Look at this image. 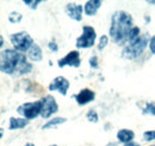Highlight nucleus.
Masks as SVG:
<instances>
[{"instance_id":"nucleus-9","label":"nucleus","mask_w":155,"mask_h":146,"mask_svg":"<svg viewBox=\"0 0 155 146\" xmlns=\"http://www.w3.org/2000/svg\"><path fill=\"white\" fill-rule=\"evenodd\" d=\"M69 89V82L64 78V77H56L53 83L49 85V90L50 91H58L61 95H67V91Z\"/></svg>"},{"instance_id":"nucleus-31","label":"nucleus","mask_w":155,"mask_h":146,"mask_svg":"<svg viewBox=\"0 0 155 146\" xmlns=\"http://www.w3.org/2000/svg\"><path fill=\"white\" fill-rule=\"evenodd\" d=\"M154 146H155V145H154Z\"/></svg>"},{"instance_id":"nucleus-22","label":"nucleus","mask_w":155,"mask_h":146,"mask_svg":"<svg viewBox=\"0 0 155 146\" xmlns=\"http://www.w3.org/2000/svg\"><path fill=\"white\" fill-rule=\"evenodd\" d=\"M24 4H26V5H29L31 9H37V5L38 4H41L42 1L41 0H36V1H30V0H24L23 1Z\"/></svg>"},{"instance_id":"nucleus-21","label":"nucleus","mask_w":155,"mask_h":146,"mask_svg":"<svg viewBox=\"0 0 155 146\" xmlns=\"http://www.w3.org/2000/svg\"><path fill=\"white\" fill-rule=\"evenodd\" d=\"M87 119L91 121V122H98V115L94 110H90L87 113Z\"/></svg>"},{"instance_id":"nucleus-14","label":"nucleus","mask_w":155,"mask_h":146,"mask_svg":"<svg viewBox=\"0 0 155 146\" xmlns=\"http://www.w3.org/2000/svg\"><path fill=\"white\" fill-rule=\"evenodd\" d=\"M28 125V121L25 119H16V117H11L10 119V130L13 129H19V128H24Z\"/></svg>"},{"instance_id":"nucleus-8","label":"nucleus","mask_w":155,"mask_h":146,"mask_svg":"<svg viewBox=\"0 0 155 146\" xmlns=\"http://www.w3.org/2000/svg\"><path fill=\"white\" fill-rule=\"evenodd\" d=\"M58 66H72V67H79L80 66V54L78 50H72L64 57L58 60Z\"/></svg>"},{"instance_id":"nucleus-1","label":"nucleus","mask_w":155,"mask_h":146,"mask_svg":"<svg viewBox=\"0 0 155 146\" xmlns=\"http://www.w3.org/2000/svg\"><path fill=\"white\" fill-rule=\"evenodd\" d=\"M32 65L26 61V56L13 49H6L2 52L1 72L10 75H21L31 72Z\"/></svg>"},{"instance_id":"nucleus-6","label":"nucleus","mask_w":155,"mask_h":146,"mask_svg":"<svg viewBox=\"0 0 155 146\" xmlns=\"http://www.w3.org/2000/svg\"><path fill=\"white\" fill-rule=\"evenodd\" d=\"M96 30L92 26H84L82 28V35L77 38V47L78 48H90L94 44L96 41Z\"/></svg>"},{"instance_id":"nucleus-16","label":"nucleus","mask_w":155,"mask_h":146,"mask_svg":"<svg viewBox=\"0 0 155 146\" xmlns=\"http://www.w3.org/2000/svg\"><path fill=\"white\" fill-rule=\"evenodd\" d=\"M66 121H67V120H66L64 117H56V119H54V120H50L48 123H45V125L43 126V129H48V128L53 127V126L63 123V122H66Z\"/></svg>"},{"instance_id":"nucleus-28","label":"nucleus","mask_w":155,"mask_h":146,"mask_svg":"<svg viewBox=\"0 0 155 146\" xmlns=\"http://www.w3.org/2000/svg\"><path fill=\"white\" fill-rule=\"evenodd\" d=\"M25 146H35V145H34V144H30V143H29V144H26Z\"/></svg>"},{"instance_id":"nucleus-2","label":"nucleus","mask_w":155,"mask_h":146,"mask_svg":"<svg viewBox=\"0 0 155 146\" xmlns=\"http://www.w3.org/2000/svg\"><path fill=\"white\" fill-rule=\"evenodd\" d=\"M134 20L133 17L125 11H116L111 18V26H110V36L112 40L118 43L123 44L128 42V37L131 31Z\"/></svg>"},{"instance_id":"nucleus-23","label":"nucleus","mask_w":155,"mask_h":146,"mask_svg":"<svg viewBox=\"0 0 155 146\" xmlns=\"http://www.w3.org/2000/svg\"><path fill=\"white\" fill-rule=\"evenodd\" d=\"M143 113L144 114H152V115H155V106L154 104H148L144 109H143Z\"/></svg>"},{"instance_id":"nucleus-24","label":"nucleus","mask_w":155,"mask_h":146,"mask_svg":"<svg viewBox=\"0 0 155 146\" xmlns=\"http://www.w3.org/2000/svg\"><path fill=\"white\" fill-rule=\"evenodd\" d=\"M98 59L97 56H92L91 59H90V65H91V67H93V68H97L98 67Z\"/></svg>"},{"instance_id":"nucleus-29","label":"nucleus","mask_w":155,"mask_h":146,"mask_svg":"<svg viewBox=\"0 0 155 146\" xmlns=\"http://www.w3.org/2000/svg\"><path fill=\"white\" fill-rule=\"evenodd\" d=\"M148 4H155V1H147Z\"/></svg>"},{"instance_id":"nucleus-4","label":"nucleus","mask_w":155,"mask_h":146,"mask_svg":"<svg viewBox=\"0 0 155 146\" xmlns=\"http://www.w3.org/2000/svg\"><path fill=\"white\" fill-rule=\"evenodd\" d=\"M10 40L15 47V50H17V52H29L31 49V47L35 44L32 37L25 31L11 35Z\"/></svg>"},{"instance_id":"nucleus-3","label":"nucleus","mask_w":155,"mask_h":146,"mask_svg":"<svg viewBox=\"0 0 155 146\" xmlns=\"http://www.w3.org/2000/svg\"><path fill=\"white\" fill-rule=\"evenodd\" d=\"M147 43H148V37L146 35L140 36L134 42H131L127 47H124V49L122 52V57L128 59V60H133L137 56H140L143 53V50L146 49Z\"/></svg>"},{"instance_id":"nucleus-5","label":"nucleus","mask_w":155,"mask_h":146,"mask_svg":"<svg viewBox=\"0 0 155 146\" xmlns=\"http://www.w3.org/2000/svg\"><path fill=\"white\" fill-rule=\"evenodd\" d=\"M41 110H42V102L41 99L36 101V102H31V103H25L18 107L17 111L20 115H23L25 119L31 120L37 117L38 115H41Z\"/></svg>"},{"instance_id":"nucleus-18","label":"nucleus","mask_w":155,"mask_h":146,"mask_svg":"<svg viewBox=\"0 0 155 146\" xmlns=\"http://www.w3.org/2000/svg\"><path fill=\"white\" fill-rule=\"evenodd\" d=\"M8 20L11 23H19L21 20V15L19 12H12L10 16H8Z\"/></svg>"},{"instance_id":"nucleus-11","label":"nucleus","mask_w":155,"mask_h":146,"mask_svg":"<svg viewBox=\"0 0 155 146\" xmlns=\"http://www.w3.org/2000/svg\"><path fill=\"white\" fill-rule=\"evenodd\" d=\"M66 12L67 15L74 20L80 22L82 19V6L81 5H78V4H67L66 6Z\"/></svg>"},{"instance_id":"nucleus-25","label":"nucleus","mask_w":155,"mask_h":146,"mask_svg":"<svg viewBox=\"0 0 155 146\" xmlns=\"http://www.w3.org/2000/svg\"><path fill=\"white\" fill-rule=\"evenodd\" d=\"M149 48H150V52L155 54V36H153L149 41Z\"/></svg>"},{"instance_id":"nucleus-27","label":"nucleus","mask_w":155,"mask_h":146,"mask_svg":"<svg viewBox=\"0 0 155 146\" xmlns=\"http://www.w3.org/2000/svg\"><path fill=\"white\" fill-rule=\"evenodd\" d=\"M124 146H140V145L136 144V143H129V144H125Z\"/></svg>"},{"instance_id":"nucleus-13","label":"nucleus","mask_w":155,"mask_h":146,"mask_svg":"<svg viewBox=\"0 0 155 146\" xmlns=\"http://www.w3.org/2000/svg\"><path fill=\"white\" fill-rule=\"evenodd\" d=\"M134 137H135V134H134V132L130 130V129H120V130L117 133L118 140L122 141V143H125V144L131 143V140L134 139Z\"/></svg>"},{"instance_id":"nucleus-26","label":"nucleus","mask_w":155,"mask_h":146,"mask_svg":"<svg viewBox=\"0 0 155 146\" xmlns=\"http://www.w3.org/2000/svg\"><path fill=\"white\" fill-rule=\"evenodd\" d=\"M49 48H50V50H54V52H58V44H56L55 42H50V43H49Z\"/></svg>"},{"instance_id":"nucleus-10","label":"nucleus","mask_w":155,"mask_h":146,"mask_svg":"<svg viewBox=\"0 0 155 146\" xmlns=\"http://www.w3.org/2000/svg\"><path fill=\"white\" fill-rule=\"evenodd\" d=\"M94 96H96L94 91H92L90 89H84V90H81V91L79 92L78 95H75L74 98L77 99L78 104L85 106V104L90 103L91 101H93L94 99Z\"/></svg>"},{"instance_id":"nucleus-19","label":"nucleus","mask_w":155,"mask_h":146,"mask_svg":"<svg viewBox=\"0 0 155 146\" xmlns=\"http://www.w3.org/2000/svg\"><path fill=\"white\" fill-rule=\"evenodd\" d=\"M143 138L147 141H152L155 139V130H147L143 133Z\"/></svg>"},{"instance_id":"nucleus-7","label":"nucleus","mask_w":155,"mask_h":146,"mask_svg":"<svg viewBox=\"0 0 155 146\" xmlns=\"http://www.w3.org/2000/svg\"><path fill=\"white\" fill-rule=\"evenodd\" d=\"M42 102V110H41V116L43 119H48L53 114H55L56 111L58 110V106L55 101V98L50 95L43 97L41 99Z\"/></svg>"},{"instance_id":"nucleus-15","label":"nucleus","mask_w":155,"mask_h":146,"mask_svg":"<svg viewBox=\"0 0 155 146\" xmlns=\"http://www.w3.org/2000/svg\"><path fill=\"white\" fill-rule=\"evenodd\" d=\"M29 57H30L32 61H35V62L42 60V50H41L39 46L34 44V46L31 47V49L29 50Z\"/></svg>"},{"instance_id":"nucleus-30","label":"nucleus","mask_w":155,"mask_h":146,"mask_svg":"<svg viewBox=\"0 0 155 146\" xmlns=\"http://www.w3.org/2000/svg\"><path fill=\"white\" fill-rule=\"evenodd\" d=\"M50 146H58V145H50Z\"/></svg>"},{"instance_id":"nucleus-12","label":"nucleus","mask_w":155,"mask_h":146,"mask_svg":"<svg viewBox=\"0 0 155 146\" xmlns=\"http://www.w3.org/2000/svg\"><path fill=\"white\" fill-rule=\"evenodd\" d=\"M100 6H101V1H99V0H90V1H87L85 4L84 11H85V13L87 16H94Z\"/></svg>"},{"instance_id":"nucleus-17","label":"nucleus","mask_w":155,"mask_h":146,"mask_svg":"<svg viewBox=\"0 0 155 146\" xmlns=\"http://www.w3.org/2000/svg\"><path fill=\"white\" fill-rule=\"evenodd\" d=\"M140 28L138 26H134L133 29H131V31H130V34H129V37H128V42L129 43H131V42H134L135 40H137L138 37H140Z\"/></svg>"},{"instance_id":"nucleus-20","label":"nucleus","mask_w":155,"mask_h":146,"mask_svg":"<svg viewBox=\"0 0 155 146\" xmlns=\"http://www.w3.org/2000/svg\"><path fill=\"white\" fill-rule=\"evenodd\" d=\"M109 43V38L107 36H101L100 37V42H99V46H98V48H99V50H103L105 47H106V44Z\"/></svg>"}]
</instances>
